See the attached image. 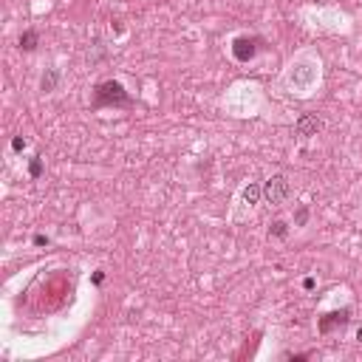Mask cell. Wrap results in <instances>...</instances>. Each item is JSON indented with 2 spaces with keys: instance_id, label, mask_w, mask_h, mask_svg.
Listing matches in <instances>:
<instances>
[{
  "instance_id": "13",
  "label": "cell",
  "mask_w": 362,
  "mask_h": 362,
  "mask_svg": "<svg viewBox=\"0 0 362 362\" xmlns=\"http://www.w3.org/2000/svg\"><path fill=\"white\" fill-rule=\"evenodd\" d=\"M311 354H283V359H295V362H303V359H308Z\"/></svg>"
},
{
  "instance_id": "3",
  "label": "cell",
  "mask_w": 362,
  "mask_h": 362,
  "mask_svg": "<svg viewBox=\"0 0 362 362\" xmlns=\"http://www.w3.org/2000/svg\"><path fill=\"white\" fill-rule=\"evenodd\" d=\"M320 130H323V119L317 116V113H300L295 122V133L300 136V139H311V136H317Z\"/></svg>"
},
{
  "instance_id": "10",
  "label": "cell",
  "mask_w": 362,
  "mask_h": 362,
  "mask_svg": "<svg viewBox=\"0 0 362 362\" xmlns=\"http://www.w3.org/2000/svg\"><path fill=\"white\" fill-rule=\"evenodd\" d=\"M29 176H31V178H40V176H43V156H34V159H31Z\"/></svg>"
},
{
  "instance_id": "12",
  "label": "cell",
  "mask_w": 362,
  "mask_h": 362,
  "mask_svg": "<svg viewBox=\"0 0 362 362\" xmlns=\"http://www.w3.org/2000/svg\"><path fill=\"white\" fill-rule=\"evenodd\" d=\"M26 148H29V141H26L23 136H14V139H12V150H14V153H23Z\"/></svg>"
},
{
  "instance_id": "8",
  "label": "cell",
  "mask_w": 362,
  "mask_h": 362,
  "mask_svg": "<svg viewBox=\"0 0 362 362\" xmlns=\"http://www.w3.org/2000/svg\"><path fill=\"white\" fill-rule=\"evenodd\" d=\"M37 43H40V34L34 29H26L23 34H20V49H23V51H34V49H37Z\"/></svg>"
},
{
  "instance_id": "4",
  "label": "cell",
  "mask_w": 362,
  "mask_h": 362,
  "mask_svg": "<svg viewBox=\"0 0 362 362\" xmlns=\"http://www.w3.org/2000/svg\"><path fill=\"white\" fill-rule=\"evenodd\" d=\"M348 320H351V308H340V311H331V314H325V317H320L317 328H320V334H331L334 328L348 325Z\"/></svg>"
},
{
  "instance_id": "1",
  "label": "cell",
  "mask_w": 362,
  "mask_h": 362,
  "mask_svg": "<svg viewBox=\"0 0 362 362\" xmlns=\"http://www.w3.org/2000/svg\"><path fill=\"white\" fill-rule=\"evenodd\" d=\"M133 96L125 91V85L119 80H105L96 82L93 88V108H130Z\"/></svg>"
},
{
  "instance_id": "5",
  "label": "cell",
  "mask_w": 362,
  "mask_h": 362,
  "mask_svg": "<svg viewBox=\"0 0 362 362\" xmlns=\"http://www.w3.org/2000/svg\"><path fill=\"white\" fill-rule=\"evenodd\" d=\"M258 43L260 40H255V37H238L232 43V57L238 62H249L252 57L258 54Z\"/></svg>"
},
{
  "instance_id": "6",
  "label": "cell",
  "mask_w": 362,
  "mask_h": 362,
  "mask_svg": "<svg viewBox=\"0 0 362 362\" xmlns=\"http://www.w3.org/2000/svg\"><path fill=\"white\" fill-rule=\"evenodd\" d=\"M60 85V71L57 68H45V74L40 77V91L43 93H54Z\"/></svg>"
},
{
  "instance_id": "15",
  "label": "cell",
  "mask_w": 362,
  "mask_h": 362,
  "mask_svg": "<svg viewBox=\"0 0 362 362\" xmlns=\"http://www.w3.org/2000/svg\"><path fill=\"white\" fill-rule=\"evenodd\" d=\"M93 283H96V286H102V283H105V272H93Z\"/></svg>"
},
{
  "instance_id": "7",
  "label": "cell",
  "mask_w": 362,
  "mask_h": 362,
  "mask_svg": "<svg viewBox=\"0 0 362 362\" xmlns=\"http://www.w3.org/2000/svg\"><path fill=\"white\" fill-rule=\"evenodd\" d=\"M244 201H246V204L263 201V184H258V181H249V184L244 187Z\"/></svg>"
},
{
  "instance_id": "14",
  "label": "cell",
  "mask_w": 362,
  "mask_h": 362,
  "mask_svg": "<svg viewBox=\"0 0 362 362\" xmlns=\"http://www.w3.org/2000/svg\"><path fill=\"white\" fill-rule=\"evenodd\" d=\"M49 235H34V246H49Z\"/></svg>"
},
{
  "instance_id": "9",
  "label": "cell",
  "mask_w": 362,
  "mask_h": 362,
  "mask_svg": "<svg viewBox=\"0 0 362 362\" xmlns=\"http://www.w3.org/2000/svg\"><path fill=\"white\" fill-rule=\"evenodd\" d=\"M269 235H272V238H286V235H288V224L286 221H275L269 227Z\"/></svg>"
},
{
  "instance_id": "2",
  "label": "cell",
  "mask_w": 362,
  "mask_h": 362,
  "mask_svg": "<svg viewBox=\"0 0 362 362\" xmlns=\"http://www.w3.org/2000/svg\"><path fill=\"white\" fill-rule=\"evenodd\" d=\"M288 196H292V184H288L286 176H272L263 181V201L272 204V207H283V204L288 201Z\"/></svg>"
},
{
  "instance_id": "16",
  "label": "cell",
  "mask_w": 362,
  "mask_h": 362,
  "mask_svg": "<svg viewBox=\"0 0 362 362\" xmlns=\"http://www.w3.org/2000/svg\"><path fill=\"white\" fill-rule=\"evenodd\" d=\"M314 286H317V280H314V277H306V280H303V288H308V292H311Z\"/></svg>"
},
{
  "instance_id": "11",
  "label": "cell",
  "mask_w": 362,
  "mask_h": 362,
  "mask_svg": "<svg viewBox=\"0 0 362 362\" xmlns=\"http://www.w3.org/2000/svg\"><path fill=\"white\" fill-rule=\"evenodd\" d=\"M308 224V207L303 204V207H297V212H295V227H306Z\"/></svg>"
},
{
  "instance_id": "17",
  "label": "cell",
  "mask_w": 362,
  "mask_h": 362,
  "mask_svg": "<svg viewBox=\"0 0 362 362\" xmlns=\"http://www.w3.org/2000/svg\"><path fill=\"white\" fill-rule=\"evenodd\" d=\"M356 340H359V343H362V328H359V331H356Z\"/></svg>"
}]
</instances>
